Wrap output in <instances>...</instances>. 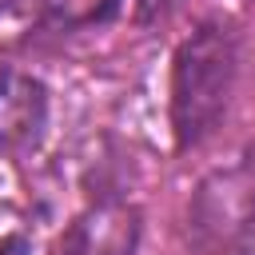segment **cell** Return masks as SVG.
<instances>
[{
	"label": "cell",
	"mask_w": 255,
	"mask_h": 255,
	"mask_svg": "<svg viewBox=\"0 0 255 255\" xmlns=\"http://www.w3.org/2000/svg\"><path fill=\"white\" fill-rule=\"evenodd\" d=\"M239 76V32L231 20H203L171 60V135L175 147H199L227 116Z\"/></svg>",
	"instance_id": "1"
},
{
	"label": "cell",
	"mask_w": 255,
	"mask_h": 255,
	"mask_svg": "<svg viewBox=\"0 0 255 255\" xmlns=\"http://www.w3.org/2000/svg\"><path fill=\"white\" fill-rule=\"evenodd\" d=\"M187 235L203 255H255V163L235 159L199 179Z\"/></svg>",
	"instance_id": "2"
},
{
	"label": "cell",
	"mask_w": 255,
	"mask_h": 255,
	"mask_svg": "<svg viewBox=\"0 0 255 255\" xmlns=\"http://www.w3.org/2000/svg\"><path fill=\"white\" fill-rule=\"evenodd\" d=\"M139 211L124 199H100L72 219L56 255H135L139 247Z\"/></svg>",
	"instance_id": "3"
},
{
	"label": "cell",
	"mask_w": 255,
	"mask_h": 255,
	"mask_svg": "<svg viewBox=\"0 0 255 255\" xmlns=\"http://www.w3.org/2000/svg\"><path fill=\"white\" fill-rule=\"evenodd\" d=\"M48 128V88L16 68H0V151L20 155Z\"/></svg>",
	"instance_id": "4"
},
{
	"label": "cell",
	"mask_w": 255,
	"mask_h": 255,
	"mask_svg": "<svg viewBox=\"0 0 255 255\" xmlns=\"http://www.w3.org/2000/svg\"><path fill=\"white\" fill-rule=\"evenodd\" d=\"M104 8H112V0H48V16L56 24H84L96 20Z\"/></svg>",
	"instance_id": "5"
},
{
	"label": "cell",
	"mask_w": 255,
	"mask_h": 255,
	"mask_svg": "<svg viewBox=\"0 0 255 255\" xmlns=\"http://www.w3.org/2000/svg\"><path fill=\"white\" fill-rule=\"evenodd\" d=\"M179 4H183V0H135V20H139V24H159V20H167Z\"/></svg>",
	"instance_id": "6"
},
{
	"label": "cell",
	"mask_w": 255,
	"mask_h": 255,
	"mask_svg": "<svg viewBox=\"0 0 255 255\" xmlns=\"http://www.w3.org/2000/svg\"><path fill=\"white\" fill-rule=\"evenodd\" d=\"M0 255H24V239H12V243H4V247H0Z\"/></svg>",
	"instance_id": "7"
},
{
	"label": "cell",
	"mask_w": 255,
	"mask_h": 255,
	"mask_svg": "<svg viewBox=\"0 0 255 255\" xmlns=\"http://www.w3.org/2000/svg\"><path fill=\"white\" fill-rule=\"evenodd\" d=\"M0 4H4V0H0Z\"/></svg>",
	"instance_id": "8"
}]
</instances>
